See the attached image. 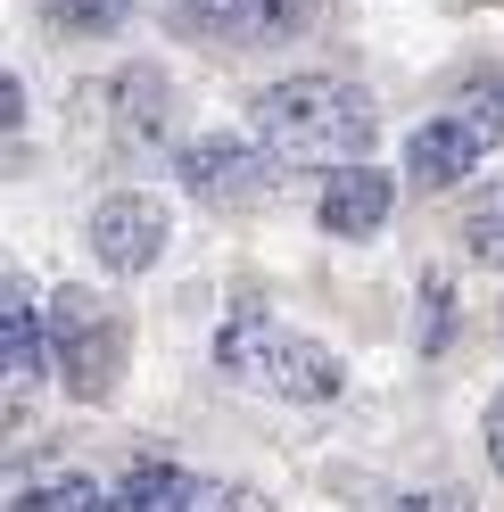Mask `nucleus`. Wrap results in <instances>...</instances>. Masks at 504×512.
Instances as JSON below:
<instances>
[{
  "instance_id": "1",
  "label": "nucleus",
  "mask_w": 504,
  "mask_h": 512,
  "mask_svg": "<svg viewBox=\"0 0 504 512\" xmlns=\"http://www.w3.org/2000/svg\"><path fill=\"white\" fill-rule=\"evenodd\" d=\"M248 133H257L281 166H331V157H364L381 133L372 91L339 75H281L265 91H248Z\"/></svg>"
},
{
  "instance_id": "2",
  "label": "nucleus",
  "mask_w": 504,
  "mask_h": 512,
  "mask_svg": "<svg viewBox=\"0 0 504 512\" xmlns=\"http://www.w3.org/2000/svg\"><path fill=\"white\" fill-rule=\"evenodd\" d=\"M50 364H58V389L100 405L124 372V323L116 306H100L91 290H58L50 298Z\"/></svg>"
},
{
  "instance_id": "3",
  "label": "nucleus",
  "mask_w": 504,
  "mask_h": 512,
  "mask_svg": "<svg viewBox=\"0 0 504 512\" xmlns=\"http://www.w3.org/2000/svg\"><path fill=\"white\" fill-rule=\"evenodd\" d=\"M323 0H174V34L215 50H281L306 42Z\"/></svg>"
},
{
  "instance_id": "4",
  "label": "nucleus",
  "mask_w": 504,
  "mask_h": 512,
  "mask_svg": "<svg viewBox=\"0 0 504 512\" xmlns=\"http://www.w3.org/2000/svg\"><path fill=\"white\" fill-rule=\"evenodd\" d=\"M265 141H240V133H199L174 149V174L199 207H257L273 190V166H265Z\"/></svg>"
},
{
  "instance_id": "5",
  "label": "nucleus",
  "mask_w": 504,
  "mask_h": 512,
  "mask_svg": "<svg viewBox=\"0 0 504 512\" xmlns=\"http://www.w3.org/2000/svg\"><path fill=\"white\" fill-rule=\"evenodd\" d=\"M83 240H91V256H100V273L133 281V273H149L157 256H166L174 223H166V199H149V190H108V199L91 207Z\"/></svg>"
},
{
  "instance_id": "6",
  "label": "nucleus",
  "mask_w": 504,
  "mask_h": 512,
  "mask_svg": "<svg viewBox=\"0 0 504 512\" xmlns=\"http://www.w3.org/2000/svg\"><path fill=\"white\" fill-rule=\"evenodd\" d=\"M488 157V133H480V116L471 108H447V116H430L405 133V190H463V174Z\"/></svg>"
},
{
  "instance_id": "7",
  "label": "nucleus",
  "mask_w": 504,
  "mask_h": 512,
  "mask_svg": "<svg viewBox=\"0 0 504 512\" xmlns=\"http://www.w3.org/2000/svg\"><path fill=\"white\" fill-rule=\"evenodd\" d=\"M397 207V182L381 166H364V157H339V166L323 174V199H314V215H323L331 240H372Z\"/></svg>"
},
{
  "instance_id": "8",
  "label": "nucleus",
  "mask_w": 504,
  "mask_h": 512,
  "mask_svg": "<svg viewBox=\"0 0 504 512\" xmlns=\"http://www.w3.org/2000/svg\"><path fill=\"white\" fill-rule=\"evenodd\" d=\"M257 380H265L273 397H290V405H331L339 389H348V364H339L323 339H306V331H273Z\"/></svg>"
},
{
  "instance_id": "9",
  "label": "nucleus",
  "mask_w": 504,
  "mask_h": 512,
  "mask_svg": "<svg viewBox=\"0 0 504 512\" xmlns=\"http://www.w3.org/2000/svg\"><path fill=\"white\" fill-rule=\"evenodd\" d=\"M207 504H215V488L182 463H133L108 488V512H207Z\"/></svg>"
},
{
  "instance_id": "10",
  "label": "nucleus",
  "mask_w": 504,
  "mask_h": 512,
  "mask_svg": "<svg viewBox=\"0 0 504 512\" xmlns=\"http://www.w3.org/2000/svg\"><path fill=\"white\" fill-rule=\"evenodd\" d=\"M0 331H9V389L25 397L50 364V331H42V306H34V281L25 273L0 281Z\"/></svg>"
},
{
  "instance_id": "11",
  "label": "nucleus",
  "mask_w": 504,
  "mask_h": 512,
  "mask_svg": "<svg viewBox=\"0 0 504 512\" xmlns=\"http://www.w3.org/2000/svg\"><path fill=\"white\" fill-rule=\"evenodd\" d=\"M0 512H108V488L91 471H42V479H17Z\"/></svg>"
},
{
  "instance_id": "12",
  "label": "nucleus",
  "mask_w": 504,
  "mask_h": 512,
  "mask_svg": "<svg viewBox=\"0 0 504 512\" xmlns=\"http://www.w3.org/2000/svg\"><path fill=\"white\" fill-rule=\"evenodd\" d=\"M108 91H116V124H124V133L166 141V100H174V91H166V75H157V67H124Z\"/></svg>"
},
{
  "instance_id": "13",
  "label": "nucleus",
  "mask_w": 504,
  "mask_h": 512,
  "mask_svg": "<svg viewBox=\"0 0 504 512\" xmlns=\"http://www.w3.org/2000/svg\"><path fill=\"white\" fill-rule=\"evenodd\" d=\"M133 9H141V0H42V17L58 25V34H75V42L124 34V25H133Z\"/></svg>"
},
{
  "instance_id": "14",
  "label": "nucleus",
  "mask_w": 504,
  "mask_h": 512,
  "mask_svg": "<svg viewBox=\"0 0 504 512\" xmlns=\"http://www.w3.org/2000/svg\"><path fill=\"white\" fill-rule=\"evenodd\" d=\"M463 248H471V265H504V182L463 199Z\"/></svg>"
},
{
  "instance_id": "15",
  "label": "nucleus",
  "mask_w": 504,
  "mask_h": 512,
  "mask_svg": "<svg viewBox=\"0 0 504 512\" xmlns=\"http://www.w3.org/2000/svg\"><path fill=\"white\" fill-rule=\"evenodd\" d=\"M265 347H273V323H265L257 306H240L232 323L215 331V364H224V372H257V364H265Z\"/></svg>"
},
{
  "instance_id": "16",
  "label": "nucleus",
  "mask_w": 504,
  "mask_h": 512,
  "mask_svg": "<svg viewBox=\"0 0 504 512\" xmlns=\"http://www.w3.org/2000/svg\"><path fill=\"white\" fill-rule=\"evenodd\" d=\"M447 339H455V281L447 273H422V331H414V347L422 356H447Z\"/></svg>"
},
{
  "instance_id": "17",
  "label": "nucleus",
  "mask_w": 504,
  "mask_h": 512,
  "mask_svg": "<svg viewBox=\"0 0 504 512\" xmlns=\"http://www.w3.org/2000/svg\"><path fill=\"white\" fill-rule=\"evenodd\" d=\"M463 108L480 116L488 141H504V75H471V83H463Z\"/></svg>"
},
{
  "instance_id": "18",
  "label": "nucleus",
  "mask_w": 504,
  "mask_h": 512,
  "mask_svg": "<svg viewBox=\"0 0 504 512\" xmlns=\"http://www.w3.org/2000/svg\"><path fill=\"white\" fill-rule=\"evenodd\" d=\"M389 512H480V504H471V488H422V496H397Z\"/></svg>"
},
{
  "instance_id": "19",
  "label": "nucleus",
  "mask_w": 504,
  "mask_h": 512,
  "mask_svg": "<svg viewBox=\"0 0 504 512\" xmlns=\"http://www.w3.org/2000/svg\"><path fill=\"white\" fill-rule=\"evenodd\" d=\"M488 463H496V471H504V389H496V397H488Z\"/></svg>"
},
{
  "instance_id": "20",
  "label": "nucleus",
  "mask_w": 504,
  "mask_h": 512,
  "mask_svg": "<svg viewBox=\"0 0 504 512\" xmlns=\"http://www.w3.org/2000/svg\"><path fill=\"white\" fill-rule=\"evenodd\" d=\"M0 116H9V124H25V83H17V75L0 83Z\"/></svg>"
}]
</instances>
